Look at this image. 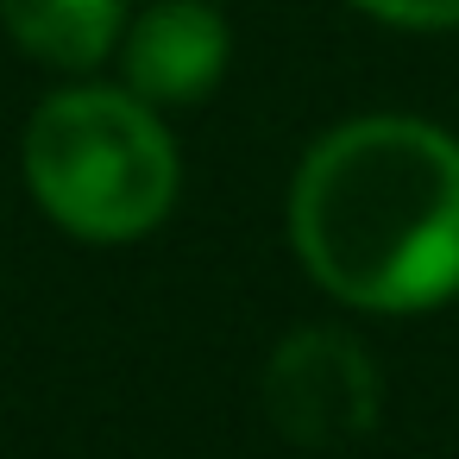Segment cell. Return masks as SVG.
I'll return each mask as SVG.
<instances>
[{
  "instance_id": "obj_1",
  "label": "cell",
  "mask_w": 459,
  "mask_h": 459,
  "mask_svg": "<svg viewBox=\"0 0 459 459\" xmlns=\"http://www.w3.org/2000/svg\"><path fill=\"white\" fill-rule=\"evenodd\" d=\"M290 239L352 308H440L459 296V139L409 114L333 126L296 170Z\"/></svg>"
},
{
  "instance_id": "obj_2",
  "label": "cell",
  "mask_w": 459,
  "mask_h": 459,
  "mask_svg": "<svg viewBox=\"0 0 459 459\" xmlns=\"http://www.w3.org/2000/svg\"><path fill=\"white\" fill-rule=\"evenodd\" d=\"M26 183L64 233L120 246L170 214L177 145L152 120V101L126 89H64L26 126Z\"/></svg>"
},
{
  "instance_id": "obj_3",
  "label": "cell",
  "mask_w": 459,
  "mask_h": 459,
  "mask_svg": "<svg viewBox=\"0 0 459 459\" xmlns=\"http://www.w3.org/2000/svg\"><path fill=\"white\" fill-rule=\"evenodd\" d=\"M271 421L302 446H340L377 421V371L346 333H296L264 371Z\"/></svg>"
},
{
  "instance_id": "obj_4",
  "label": "cell",
  "mask_w": 459,
  "mask_h": 459,
  "mask_svg": "<svg viewBox=\"0 0 459 459\" xmlns=\"http://www.w3.org/2000/svg\"><path fill=\"white\" fill-rule=\"evenodd\" d=\"M227 20L208 0H158L126 32V89L164 108L202 101L227 76Z\"/></svg>"
},
{
  "instance_id": "obj_5",
  "label": "cell",
  "mask_w": 459,
  "mask_h": 459,
  "mask_svg": "<svg viewBox=\"0 0 459 459\" xmlns=\"http://www.w3.org/2000/svg\"><path fill=\"white\" fill-rule=\"evenodd\" d=\"M13 45L51 70H95L120 32H126V0H0Z\"/></svg>"
},
{
  "instance_id": "obj_6",
  "label": "cell",
  "mask_w": 459,
  "mask_h": 459,
  "mask_svg": "<svg viewBox=\"0 0 459 459\" xmlns=\"http://www.w3.org/2000/svg\"><path fill=\"white\" fill-rule=\"evenodd\" d=\"M359 13L403 26V32H453L459 26V0H352Z\"/></svg>"
}]
</instances>
